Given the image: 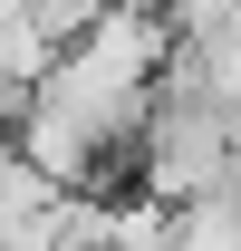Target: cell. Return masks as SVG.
Returning a JSON list of instances; mask_svg holds the SVG:
<instances>
[{"label":"cell","instance_id":"cell-1","mask_svg":"<svg viewBox=\"0 0 241 251\" xmlns=\"http://www.w3.org/2000/svg\"><path fill=\"white\" fill-rule=\"evenodd\" d=\"M164 20H174V39H212V29H241V0H154Z\"/></svg>","mask_w":241,"mask_h":251},{"label":"cell","instance_id":"cell-2","mask_svg":"<svg viewBox=\"0 0 241 251\" xmlns=\"http://www.w3.org/2000/svg\"><path fill=\"white\" fill-rule=\"evenodd\" d=\"M106 10H125V0H29V20H39L48 39H77V29H96Z\"/></svg>","mask_w":241,"mask_h":251}]
</instances>
